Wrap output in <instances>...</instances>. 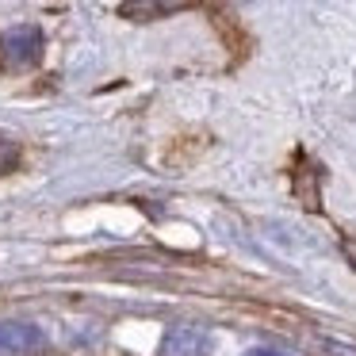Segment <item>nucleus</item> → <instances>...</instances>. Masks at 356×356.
I'll return each mask as SVG.
<instances>
[{"instance_id":"nucleus-1","label":"nucleus","mask_w":356,"mask_h":356,"mask_svg":"<svg viewBox=\"0 0 356 356\" xmlns=\"http://www.w3.org/2000/svg\"><path fill=\"white\" fill-rule=\"evenodd\" d=\"M47 348L39 325L31 322H0V356H39Z\"/></svg>"},{"instance_id":"nucleus-2","label":"nucleus","mask_w":356,"mask_h":356,"mask_svg":"<svg viewBox=\"0 0 356 356\" xmlns=\"http://www.w3.org/2000/svg\"><path fill=\"white\" fill-rule=\"evenodd\" d=\"M39 50H42V35L35 31V27H19V31H8L0 39V58H4V65H12V70L35 65L39 62Z\"/></svg>"},{"instance_id":"nucleus-3","label":"nucleus","mask_w":356,"mask_h":356,"mask_svg":"<svg viewBox=\"0 0 356 356\" xmlns=\"http://www.w3.org/2000/svg\"><path fill=\"white\" fill-rule=\"evenodd\" d=\"M188 8H195V0H123L119 16L131 24H157V19H169Z\"/></svg>"},{"instance_id":"nucleus-4","label":"nucleus","mask_w":356,"mask_h":356,"mask_svg":"<svg viewBox=\"0 0 356 356\" xmlns=\"http://www.w3.org/2000/svg\"><path fill=\"white\" fill-rule=\"evenodd\" d=\"M207 330L203 325H172L165 333V345H161V356H207Z\"/></svg>"},{"instance_id":"nucleus-5","label":"nucleus","mask_w":356,"mask_h":356,"mask_svg":"<svg viewBox=\"0 0 356 356\" xmlns=\"http://www.w3.org/2000/svg\"><path fill=\"white\" fill-rule=\"evenodd\" d=\"M16 161H19V146L8 142V138H0V172L16 169Z\"/></svg>"},{"instance_id":"nucleus-6","label":"nucleus","mask_w":356,"mask_h":356,"mask_svg":"<svg viewBox=\"0 0 356 356\" xmlns=\"http://www.w3.org/2000/svg\"><path fill=\"white\" fill-rule=\"evenodd\" d=\"M341 253H345V261L356 268V234H345V238H341Z\"/></svg>"},{"instance_id":"nucleus-7","label":"nucleus","mask_w":356,"mask_h":356,"mask_svg":"<svg viewBox=\"0 0 356 356\" xmlns=\"http://www.w3.org/2000/svg\"><path fill=\"white\" fill-rule=\"evenodd\" d=\"M249 356H284V353H272V348H253Z\"/></svg>"}]
</instances>
